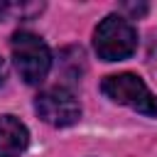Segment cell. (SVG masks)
<instances>
[{
	"label": "cell",
	"mask_w": 157,
	"mask_h": 157,
	"mask_svg": "<svg viewBox=\"0 0 157 157\" xmlns=\"http://www.w3.org/2000/svg\"><path fill=\"white\" fill-rule=\"evenodd\" d=\"M10 47H12V59H15V69L20 78L29 86L42 83L52 69V52L44 44V39L22 29L12 34Z\"/></svg>",
	"instance_id": "obj_1"
},
{
	"label": "cell",
	"mask_w": 157,
	"mask_h": 157,
	"mask_svg": "<svg viewBox=\"0 0 157 157\" xmlns=\"http://www.w3.org/2000/svg\"><path fill=\"white\" fill-rule=\"evenodd\" d=\"M96 54L103 61H123L137 49V32L123 15H108L98 22L93 32Z\"/></svg>",
	"instance_id": "obj_2"
},
{
	"label": "cell",
	"mask_w": 157,
	"mask_h": 157,
	"mask_svg": "<svg viewBox=\"0 0 157 157\" xmlns=\"http://www.w3.org/2000/svg\"><path fill=\"white\" fill-rule=\"evenodd\" d=\"M101 91L113 103H120V105H128L142 115L157 118V98L137 74H130V71L110 74L101 81Z\"/></svg>",
	"instance_id": "obj_3"
},
{
	"label": "cell",
	"mask_w": 157,
	"mask_h": 157,
	"mask_svg": "<svg viewBox=\"0 0 157 157\" xmlns=\"http://www.w3.org/2000/svg\"><path fill=\"white\" fill-rule=\"evenodd\" d=\"M34 110L44 123H49L54 128H69V125L78 123V118H81L78 101L64 86H54V88L42 91L34 98Z\"/></svg>",
	"instance_id": "obj_4"
},
{
	"label": "cell",
	"mask_w": 157,
	"mask_h": 157,
	"mask_svg": "<svg viewBox=\"0 0 157 157\" xmlns=\"http://www.w3.org/2000/svg\"><path fill=\"white\" fill-rule=\"evenodd\" d=\"M29 145V130L15 115H0V157H20Z\"/></svg>",
	"instance_id": "obj_5"
},
{
	"label": "cell",
	"mask_w": 157,
	"mask_h": 157,
	"mask_svg": "<svg viewBox=\"0 0 157 157\" xmlns=\"http://www.w3.org/2000/svg\"><path fill=\"white\" fill-rule=\"evenodd\" d=\"M44 10V2H7L0 0V20L15 17V20H29Z\"/></svg>",
	"instance_id": "obj_6"
},
{
	"label": "cell",
	"mask_w": 157,
	"mask_h": 157,
	"mask_svg": "<svg viewBox=\"0 0 157 157\" xmlns=\"http://www.w3.org/2000/svg\"><path fill=\"white\" fill-rule=\"evenodd\" d=\"M118 10L120 12H130L132 17H145L147 15V2H123V5H118Z\"/></svg>",
	"instance_id": "obj_7"
},
{
	"label": "cell",
	"mask_w": 157,
	"mask_h": 157,
	"mask_svg": "<svg viewBox=\"0 0 157 157\" xmlns=\"http://www.w3.org/2000/svg\"><path fill=\"white\" fill-rule=\"evenodd\" d=\"M147 52H150V59H155V56H157V32H152V37H150V47H147Z\"/></svg>",
	"instance_id": "obj_8"
},
{
	"label": "cell",
	"mask_w": 157,
	"mask_h": 157,
	"mask_svg": "<svg viewBox=\"0 0 157 157\" xmlns=\"http://www.w3.org/2000/svg\"><path fill=\"white\" fill-rule=\"evenodd\" d=\"M5 78H7V61L0 56V86L5 83Z\"/></svg>",
	"instance_id": "obj_9"
}]
</instances>
